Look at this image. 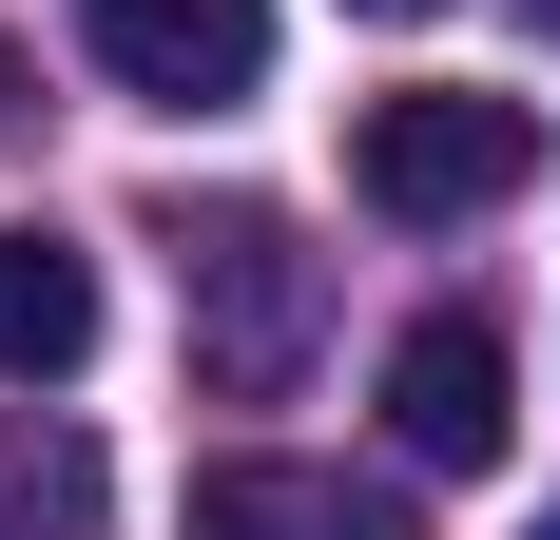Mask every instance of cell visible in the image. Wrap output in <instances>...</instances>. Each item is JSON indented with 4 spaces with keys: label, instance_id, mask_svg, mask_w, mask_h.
Wrapping results in <instances>:
<instances>
[{
    "label": "cell",
    "instance_id": "8992f818",
    "mask_svg": "<svg viewBox=\"0 0 560 540\" xmlns=\"http://www.w3.org/2000/svg\"><path fill=\"white\" fill-rule=\"evenodd\" d=\"M78 367H97V251L0 232V386H78Z\"/></svg>",
    "mask_w": 560,
    "mask_h": 540
},
{
    "label": "cell",
    "instance_id": "6da1fadb",
    "mask_svg": "<svg viewBox=\"0 0 560 540\" xmlns=\"http://www.w3.org/2000/svg\"><path fill=\"white\" fill-rule=\"evenodd\" d=\"M174 309H194V386L213 406H271L310 367V328H329V251L290 213H252V193H213V213H174Z\"/></svg>",
    "mask_w": 560,
    "mask_h": 540
},
{
    "label": "cell",
    "instance_id": "5b68a950",
    "mask_svg": "<svg viewBox=\"0 0 560 540\" xmlns=\"http://www.w3.org/2000/svg\"><path fill=\"white\" fill-rule=\"evenodd\" d=\"M194 540H425L387 483H348V463H194Z\"/></svg>",
    "mask_w": 560,
    "mask_h": 540
},
{
    "label": "cell",
    "instance_id": "52a82bcc",
    "mask_svg": "<svg viewBox=\"0 0 560 540\" xmlns=\"http://www.w3.org/2000/svg\"><path fill=\"white\" fill-rule=\"evenodd\" d=\"M78 502H97L78 444H20V425H0V540H78Z\"/></svg>",
    "mask_w": 560,
    "mask_h": 540
},
{
    "label": "cell",
    "instance_id": "30bf717a",
    "mask_svg": "<svg viewBox=\"0 0 560 540\" xmlns=\"http://www.w3.org/2000/svg\"><path fill=\"white\" fill-rule=\"evenodd\" d=\"M522 20H541V39H560V0H522Z\"/></svg>",
    "mask_w": 560,
    "mask_h": 540
},
{
    "label": "cell",
    "instance_id": "277c9868",
    "mask_svg": "<svg viewBox=\"0 0 560 540\" xmlns=\"http://www.w3.org/2000/svg\"><path fill=\"white\" fill-rule=\"evenodd\" d=\"M503 425H522L503 328H483V309H425L387 348V444H406V463H503Z\"/></svg>",
    "mask_w": 560,
    "mask_h": 540
},
{
    "label": "cell",
    "instance_id": "8fae6325",
    "mask_svg": "<svg viewBox=\"0 0 560 540\" xmlns=\"http://www.w3.org/2000/svg\"><path fill=\"white\" fill-rule=\"evenodd\" d=\"M541 540H560V502H541Z\"/></svg>",
    "mask_w": 560,
    "mask_h": 540
},
{
    "label": "cell",
    "instance_id": "ba28073f",
    "mask_svg": "<svg viewBox=\"0 0 560 540\" xmlns=\"http://www.w3.org/2000/svg\"><path fill=\"white\" fill-rule=\"evenodd\" d=\"M348 20H425V0H348Z\"/></svg>",
    "mask_w": 560,
    "mask_h": 540
},
{
    "label": "cell",
    "instance_id": "3957f363",
    "mask_svg": "<svg viewBox=\"0 0 560 540\" xmlns=\"http://www.w3.org/2000/svg\"><path fill=\"white\" fill-rule=\"evenodd\" d=\"M78 39H97L116 97H155V116H232L252 78H271V0H78Z\"/></svg>",
    "mask_w": 560,
    "mask_h": 540
},
{
    "label": "cell",
    "instance_id": "7a4b0ae2",
    "mask_svg": "<svg viewBox=\"0 0 560 540\" xmlns=\"http://www.w3.org/2000/svg\"><path fill=\"white\" fill-rule=\"evenodd\" d=\"M522 174H541V116L483 97V78H406V97L348 116V193L387 232H464V213H503Z\"/></svg>",
    "mask_w": 560,
    "mask_h": 540
},
{
    "label": "cell",
    "instance_id": "9c48e42d",
    "mask_svg": "<svg viewBox=\"0 0 560 540\" xmlns=\"http://www.w3.org/2000/svg\"><path fill=\"white\" fill-rule=\"evenodd\" d=\"M0 116H20V58H0Z\"/></svg>",
    "mask_w": 560,
    "mask_h": 540
}]
</instances>
